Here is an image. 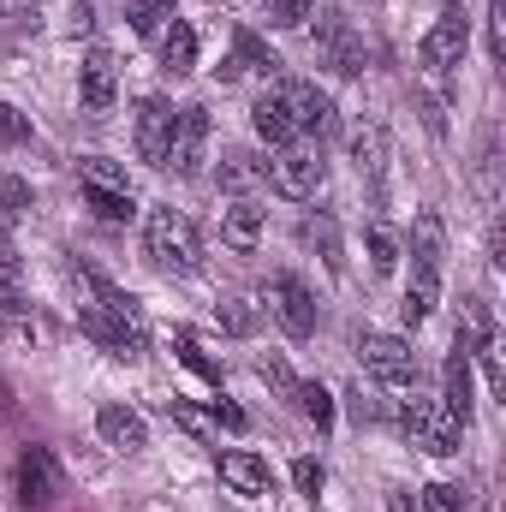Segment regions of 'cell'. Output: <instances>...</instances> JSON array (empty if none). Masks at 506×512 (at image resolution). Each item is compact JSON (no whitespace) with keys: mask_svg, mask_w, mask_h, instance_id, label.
Wrapping results in <instances>:
<instances>
[{"mask_svg":"<svg viewBox=\"0 0 506 512\" xmlns=\"http://www.w3.org/2000/svg\"><path fill=\"white\" fill-rule=\"evenodd\" d=\"M78 185H90V191H131L126 167H120V161H108V155L78 161Z\"/></svg>","mask_w":506,"mask_h":512,"instance_id":"cell-26","label":"cell"},{"mask_svg":"<svg viewBox=\"0 0 506 512\" xmlns=\"http://www.w3.org/2000/svg\"><path fill=\"white\" fill-rule=\"evenodd\" d=\"M84 286L96 292V304H84L78 310V328L108 352V358H143V346H149V322H143V310H137V298L120 292V286H108L102 274H84Z\"/></svg>","mask_w":506,"mask_h":512,"instance_id":"cell-1","label":"cell"},{"mask_svg":"<svg viewBox=\"0 0 506 512\" xmlns=\"http://www.w3.org/2000/svg\"><path fill=\"white\" fill-rule=\"evenodd\" d=\"M346 399H352V417H358V423H376V417H381V411H376V399H370L364 387H352Z\"/></svg>","mask_w":506,"mask_h":512,"instance_id":"cell-40","label":"cell"},{"mask_svg":"<svg viewBox=\"0 0 506 512\" xmlns=\"http://www.w3.org/2000/svg\"><path fill=\"white\" fill-rule=\"evenodd\" d=\"M203 161H209V108L191 102V108H179V120H173V143H167V161H161V167H173L179 179H197Z\"/></svg>","mask_w":506,"mask_h":512,"instance_id":"cell-5","label":"cell"},{"mask_svg":"<svg viewBox=\"0 0 506 512\" xmlns=\"http://www.w3.org/2000/svg\"><path fill=\"white\" fill-rule=\"evenodd\" d=\"M358 358H364V370L387 387L417 382V358H411V346H405L399 334H358Z\"/></svg>","mask_w":506,"mask_h":512,"instance_id":"cell-8","label":"cell"},{"mask_svg":"<svg viewBox=\"0 0 506 512\" xmlns=\"http://www.w3.org/2000/svg\"><path fill=\"white\" fill-rule=\"evenodd\" d=\"M78 102H84V114L90 120H102V114H114V102H120V66H114V54H90L84 66H78Z\"/></svg>","mask_w":506,"mask_h":512,"instance_id":"cell-10","label":"cell"},{"mask_svg":"<svg viewBox=\"0 0 506 512\" xmlns=\"http://www.w3.org/2000/svg\"><path fill=\"white\" fill-rule=\"evenodd\" d=\"M161 72L167 78H191L197 72V30L185 18H167V30H161Z\"/></svg>","mask_w":506,"mask_h":512,"instance_id":"cell-18","label":"cell"},{"mask_svg":"<svg viewBox=\"0 0 506 512\" xmlns=\"http://www.w3.org/2000/svg\"><path fill=\"white\" fill-rule=\"evenodd\" d=\"M215 423H221V429H245V411H239V405H221V399H215Z\"/></svg>","mask_w":506,"mask_h":512,"instance_id":"cell-42","label":"cell"},{"mask_svg":"<svg viewBox=\"0 0 506 512\" xmlns=\"http://www.w3.org/2000/svg\"><path fill=\"white\" fill-rule=\"evenodd\" d=\"M310 12H316V0H274L268 6V30H304Z\"/></svg>","mask_w":506,"mask_h":512,"instance_id":"cell-33","label":"cell"},{"mask_svg":"<svg viewBox=\"0 0 506 512\" xmlns=\"http://www.w3.org/2000/svg\"><path fill=\"white\" fill-rule=\"evenodd\" d=\"M167 417H173V423H179V429H191V435H197V441H209V417H197V411H191V405H185V399H167Z\"/></svg>","mask_w":506,"mask_h":512,"instance_id":"cell-37","label":"cell"},{"mask_svg":"<svg viewBox=\"0 0 506 512\" xmlns=\"http://www.w3.org/2000/svg\"><path fill=\"white\" fill-rule=\"evenodd\" d=\"M221 328H227V334H251L256 310H251V304H239V298H233V304H221Z\"/></svg>","mask_w":506,"mask_h":512,"instance_id":"cell-39","label":"cell"},{"mask_svg":"<svg viewBox=\"0 0 506 512\" xmlns=\"http://www.w3.org/2000/svg\"><path fill=\"white\" fill-rule=\"evenodd\" d=\"M173 18V0H126V24L131 36H161Z\"/></svg>","mask_w":506,"mask_h":512,"instance_id":"cell-27","label":"cell"},{"mask_svg":"<svg viewBox=\"0 0 506 512\" xmlns=\"http://www.w3.org/2000/svg\"><path fill=\"white\" fill-rule=\"evenodd\" d=\"M364 251H370V268H376V274H393V268H399V239H393L387 227H370V233H364Z\"/></svg>","mask_w":506,"mask_h":512,"instance_id":"cell-30","label":"cell"},{"mask_svg":"<svg viewBox=\"0 0 506 512\" xmlns=\"http://www.w3.org/2000/svg\"><path fill=\"white\" fill-rule=\"evenodd\" d=\"M251 126H256V137H262L268 149H292V143H298V126H292V114H286L280 90H274V96H262V102L251 108Z\"/></svg>","mask_w":506,"mask_h":512,"instance_id":"cell-20","label":"cell"},{"mask_svg":"<svg viewBox=\"0 0 506 512\" xmlns=\"http://www.w3.org/2000/svg\"><path fill=\"white\" fill-rule=\"evenodd\" d=\"M18 143H30V120L12 102H0V149H18Z\"/></svg>","mask_w":506,"mask_h":512,"instance_id":"cell-34","label":"cell"},{"mask_svg":"<svg viewBox=\"0 0 506 512\" xmlns=\"http://www.w3.org/2000/svg\"><path fill=\"white\" fill-rule=\"evenodd\" d=\"M441 405H447L459 423H471V352H465V340H453V358H447V393H441Z\"/></svg>","mask_w":506,"mask_h":512,"instance_id":"cell-21","label":"cell"},{"mask_svg":"<svg viewBox=\"0 0 506 512\" xmlns=\"http://www.w3.org/2000/svg\"><path fill=\"white\" fill-rule=\"evenodd\" d=\"M352 161H358V173L370 179V191H376V203H381L387 197V137H381V126L352 131Z\"/></svg>","mask_w":506,"mask_h":512,"instance_id":"cell-17","label":"cell"},{"mask_svg":"<svg viewBox=\"0 0 506 512\" xmlns=\"http://www.w3.org/2000/svg\"><path fill=\"white\" fill-rule=\"evenodd\" d=\"M221 191H233V197H245L251 185H262L268 179V161H256V155H245V149H233V155H221Z\"/></svg>","mask_w":506,"mask_h":512,"instance_id":"cell-24","label":"cell"},{"mask_svg":"<svg viewBox=\"0 0 506 512\" xmlns=\"http://www.w3.org/2000/svg\"><path fill=\"white\" fill-rule=\"evenodd\" d=\"M179 358H185V364H191V370H197L203 382H221V364H215V358H209V352H203V346H197L191 334H179Z\"/></svg>","mask_w":506,"mask_h":512,"instance_id":"cell-35","label":"cell"},{"mask_svg":"<svg viewBox=\"0 0 506 512\" xmlns=\"http://www.w3.org/2000/svg\"><path fill=\"white\" fill-rule=\"evenodd\" d=\"M411 256H417V268H441L447 262V227H441L435 209H423L411 221Z\"/></svg>","mask_w":506,"mask_h":512,"instance_id":"cell-22","label":"cell"},{"mask_svg":"<svg viewBox=\"0 0 506 512\" xmlns=\"http://www.w3.org/2000/svg\"><path fill=\"white\" fill-rule=\"evenodd\" d=\"M262 227H268V209H262L256 197H233V203L221 209V239H227L233 251H251L256 239H262Z\"/></svg>","mask_w":506,"mask_h":512,"instance_id":"cell-16","label":"cell"},{"mask_svg":"<svg viewBox=\"0 0 506 512\" xmlns=\"http://www.w3.org/2000/svg\"><path fill=\"white\" fill-rule=\"evenodd\" d=\"M233 66H239V78H245V72H262V78H280V60L268 54V42H256L251 30H233Z\"/></svg>","mask_w":506,"mask_h":512,"instance_id":"cell-25","label":"cell"},{"mask_svg":"<svg viewBox=\"0 0 506 512\" xmlns=\"http://www.w3.org/2000/svg\"><path fill=\"white\" fill-rule=\"evenodd\" d=\"M221 483H227L233 495H245V501L274 495V471H268V459H256V453H245V447L221 453Z\"/></svg>","mask_w":506,"mask_h":512,"instance_id":"cell-14","label":"cell"},{"mask_svg":"<svg viewBox=\"0 0 506 512\" xmlns=\"http://www.w3.org/2000/svg\"><path fill=\"white\" fill-rule=\"evenodd\" d=\"M84 203H90V215L108 221V227H120V221L137 215V197H131V191H90V185H84Z\"/></svg>","mask_w":506,"mask_h":512,"instance_id":"cell-28","label":"cell"},{"mask_svg":"<svg viewBox=\"0 0 506 512\" xmlns=\"http://www.w3.org/2000/svg\"><path fill=\"white\" fill-rule=\"evenodd\" d=\"M173 120H179V108H173V102H161V96H143V102H137V155H143L149 167H161V161H167Z\"/></svg>","mask_w":506,"mask_h":512,"instance_id":"cell-13","label":"cell"},{"mask_svg":"<svg viewBox=\"0 0 506 512\" xmlns=\"http://www.w3.org/2000/svg\"><path fill=\"white\" fill-rule=\"evenodd\" d=\"M143 251H149L155 268H173V274H197L203 268V239H197L191 215H179V209H149Z\"/></svg>","mask_w":506,"mask_h":512,"instance_id":"cell-2","label":"cell"},{"mask_svg":"<svg viewBox=\"0 0 506 512\" xmlns=\"http://www.w3.org/2000/svg\"><path fill=\"white\" fill-rule=\"evenodd\" d=\"M0 340L36 346V322H30V304L18 298V286H0Z\"/></svg>","mask_w":506,"mask_h":512,"instance_id":"cell-23","label":"cell"},{"mask_svg":"<svg viewBox=\"0 0 506 512\" xmlns=\"http://www.w3.org/2000/svg\"><path fill=\"white\" fill-rule=\"evenodd\" d=\"M417 501H423V512H465L471 495H465V483H429Z\"/></svg>","mask_w":506,"mask_h":512,"instance_id":"cell-32","label":"cell"},{"mask_svg":"<svg viewBox=\"0 0 506 512\" xmlns=\"http://www.w3.org/2000/svg\"><path fill=\"white\" fill-rule=\"evenodd\" d=\"M435 304H441V268H417V262H411V280H405L399 316L417 328V322H429V316H435Z\"/></svg>","mask_w":506,"mask_h":512,"instance_id":"cell-19","label":"cell"},{"mask_svg":"<svg viewBox=\"0 0 506 512\" xmlns=\"http://www.w3.org/2000/svg\"><path fill=\"white\" fill-rule=\"evenodd\" d=\"M268 185H274L280 197H316V191L328 185V161H322V149H310V143L274 149V161H268Z\"/></svg>","mask_w":506,"mask_h":512,"instance_id":"cell-4","label":"cell"},{"mask_svg":"<svg viewBox=\"0 0 506 512\" xmlns=\"http://www.w3.org/2000/svg\"><path fill=\"white\" fill-rule=\"evenodd\" d=\"M280 102H286V114H292L298 137H304V131H310V137H328V131H334V102H328L316 84L286 78V84H280Z\"/></svg>","mask_w":506,"mask_h":512,"instance_id":"cell-12","label":"cell"},{"mask_svg":"<svg viewBox=\"0 0 506 512\" xmlns=\"http://www.w3.org/2000/svg\"><path fill=\"white\" fill-rule=\"evenodd\" d=\"M0 209L6 215H30V185L24 179H0Z\"/></svg>","mask_w":506,"mask_h":512,"instance_id":"cell-38","label":"cell"},{"mask_svg":"<svg viewBox=\"0 0 506 512\" xmlns=\"http://www.w3.org/2000/svg\"><path fill=\"white\" fill-rule=\"evenodd\" d=\"M316 48H322V60H328L340 78H358V72H364V42L352 36V24H346L334 6H322V24H316Z\"/></svg>","mask_w":506,"mask_h":512,"instance_id":"cell-9","label":"cell"},{"mask_svg":"<svg viewBox=\"0 0 506 512\" xmlns=\"http://www.w3.org/2000/svg\"><path fill=\"white\" fill-rule=\"evenodd\" d=\"M399 429L423 447V453H435V459H447V453H459V435H465V423L441 405V399H405L399 405Z\"/></svg>","mask_w":506,"mask_h":512,"instance_id":"cell-3","label":"cell"},{"mask_svg":"<svg viewBox=\"0 0 506 512\" xmlns=\"http://www.w3.org/2000/svg\"><path fill=\"white\" fill-rule=\"evenodd\" d=\"M0 286H18V251L0 239Z\"/></svg>","mask_w":506,"mask_h":512,"instance_id":"cell-41","label":"cell"},{"mask_svg":"<svg viewBox=\"0 0 506 512\" xmlns=\"http://www.w3.org/2000/svg\"><path fill=\"white\" fill-rule=\"evenodd\" d=\"M465 48H471V18H465L459 6H447V12L429 24V36H423L417 60H423L429 72H453V66L465 60Z\"/></svg>","mask_w":506,"mask_h":512,"instance_id":"cell-6","label":"cell"},{"mask_svg":"<svg viewBox=\"0 0 506 512\" xmlns=\"http://www.w3.org/2000/svg\"><path fill=\"white\" fill-rule=\"evenodd\" d=\"M54 489H60L54 453H48V447H30V453L18 459V507L24 512H48L54 507Z\"/></svg>","mask_w":506,"mask_h":512,"instance_id":"cell-11","label":"cell"},{"mask_svg":"<svg viewBox=\"0 0 506 512\" xmlns=\"http://www.w3.org/2000/svg\"><path fill=\"white\" fill-rule=\"evenodd\" d=\"M387 512H423V501H417L411 489H393V495H387Z\"/></svg>","mask_w":506,"mask_h":512,"instance_id":"cell-43","label":"cell"},{"mask_svg":"<svg viewBox=\"0 0 506 512\" xmlns=\"http://www.w3.org/2000/svg\"><path fill=\"white\" fill-rule=\"evenodd\" d=\"M256 376L274 387L280 399H298V376H292V364H286V358H274V352H268V358H256Z\"/></svg>","mask_w":506,"mask_h":512,"instance_id":"cell-31","label":"cell"},{"mask_svg":"<svg viewBox=\"0 0 506 512\" xmlns=\"http://www.w3.org/2000/svg\"><path fill=\"white\" fill-rule=\"evenodd\" d=\"M292 483H298V495H310V501H316V495H322V483H328L322 459H298V465H292Z\"/></svg>","mask_w":506,"mask_h":512,"instance_id":"cell-36","label":"cell"},{"mask_svg":"<svg viewBox=\"0 0 506 512\" xmlns=\"http://www.w3.org/2000/svg\"><path fill=\"white\" fill-rule=\"evenodd\" d=\"M96 435H102L114 453H143V447H149V423H143V411H131V405H102V411H96Z\"/></svg>","mask_w":506,"mask_h":512,"instance_id":"cell-15","label":"cell"},{"mask_svg":"<svg viewBox=\"0 0 506 512\" xmlns=\"http://www.w3.org/2000/svg\"><path fill=\"white\" fill-rule=\"evenodd\" d=\"M268 310L280 316V328L292 340H310L316 334V292L298 280V274H274L268 280Z\"/></svg>","mask_w":506,"mask_h":512,"instance_id":"cell-7","label":"cell"},{"mask_svg":"<svg viewBox=\"0 0 506 512\" xmlns=\"http://www.w3.org/2000/svg\"><path fill=\"white\" fill-rule=\"evenodd\" d=\"M495 12H501V0H495Z\"/></svg>","mask_w":506,"mask_h":512,"instance_id":"cell-45","label":"cell"},{"mask_svg":"<svg viewBox=\"0 0 506 512\" xmlns=\"http://www.w3.org/2000/svg\"><path fill=\"white\" fill-rule=\"evenodd\" d=\"M0 405H12V387H6V382H0Z\"/></svg>","mask_w":506,"mask_h":512,"instance_id":"cell-44","label":"cell"},{"mask_svg":"<svg viewBox=\"0 0 506 512\" xmlns=\"http://www.w3.org/2000/svg\"><path fill=\"white\" fill-rule=\"evenodd\" d=\"M316 429H334V399H328V387L322 382H298V399H292Z\"/></svg>","mask_w":506,"mask_h":512,"instance_id":"cell-29","label":"cell"}]
</instances>
